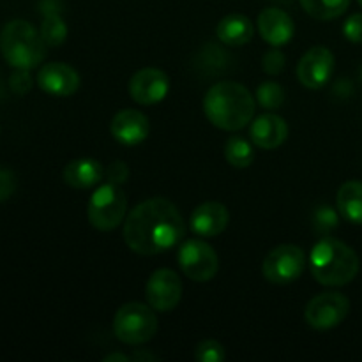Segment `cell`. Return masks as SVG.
I'll list each match as a JSON object with an SVG mask.
<instances>
[{"mask_svg":"<svg viewBox=\"0 0 362 362\" xmlns=\"http://www.w3.org/2000/svg\"><path fill=\"white\" fill-rule=\"evenodd\" d=\"M122 235L131 251L152 257L179 246L186 235V223L170 200L148 198L127 212Z\"/></svg>","mask_w":362,"mask_h":362,"instance_id":"obj_1","label":"cell"},{"mask_svg":"<svg viewBox=\"0 0 362 362\" xmlns=\"http://www.w3.org/2000/svg\"><path fill=\"white\" fill-rule=\"evenodd\" d=\"M257 101L244 85L237 81H218L204 98L205 117L223 131H239L253 120Z\"/></svg>","mask_w":362,"mask_h":362,"instance_id":"obj_2","label":"cell"},{"mask_svg":"<svg viewBox=\"0 0 362 362\" xmlns=\"http://www.w3.org/2000/svg\"><path fill=\"white\" fill-rule=\"evenodd\" d=\"M356 251L334 237H322L310 253L311 276L324 286H345L359 274Z\"/></svg>","mask_w":362,"mask_h":362,"instance_id":"obj_3","label":"cell"},{"mask_svg":"<svg viewBox=\"0 0 362 362\" xmlns=\"http://www.w3.org/2000/svg\"><path fill=\"white\" fill-rule=\"evenodd\" d=\"M0 52L14 69H34L46 55L41 32L27 20H13L0 32Z\"/></svg>","mask_w":362,"mask_h":362,"instance_id":"obj_4","label":"cell"},{"mask_svg":"<svg viewBox=\"0 0 362 362\" xmlns=\"http://www.w3.org/2000/svg\"><path fill=\"white\" fill-rule=\"evenodd\" d=\"M158 332L156 310L144 303H127L119 308L113 318V334L120 343L140 346L151 341Z\"/></svg>","mask_w":362,"mask_h":362,"instance_id":"obj_5","label":"cell"},{"mask_svg":"<svg viewBox=\"0 0 362 362\" xmlns=\"http://www.w3.org/2000/svg\"><path fill=\"white\" fill-rule=\"evenodd\" d=\"M90 225L99 232H112L127 216V197L120 186L106 182L92 193L87 205Z\"/></svg>","mask_w":362,"mask_h":362,"instance_id":"obj_6","label":"cell"},{"mask_svg":"<svg viewBox=\"0 0 362 362\" xmlns=\"http://www.w3.org/2000/svg\"><path fill=\"white\" fill-rule=\"evenodd\" d=\"M177 262L186 278L197 283L211 281L219 269L218 253L202 239H187L179 246Z\"/></svg>","mask_w":362,"mask_h":362,"instance_id":"obj_7","label":"cell"},{"mask_svg":"<svg viewBox=\"0 0 362 362\" xmlns=\"http://www.w3.org/2000/svg\"><path fill=\"white\" fill-rule=\"evenodd\" d=\"M306 269V253L296 244H281L265 257L262 274L269 283L288 285L297 281Z\"/></svg>","mask_w":362,"mask_h":362,"instance_id":"obj_8","label":"cell"},{"mask_svg":"<svg viewBox=\"0 0 362 362\" xmlns=\"http://www.w3.org/2000/svg\"><path fill=\"white\" fill-rule=\"evenodd\" d=\"M350 311L349 297L339 292H324L313 297L304 310V320L315 331H331L343 324Z\"/></svg>","mask_w":362,"mask_h":362,"instance_id":"obj_9","label":"cell"},{"mask_svg":"<svg viewBox=\"0 0 362 362\" xmlns=\"http://www.w3.org/2000/svg\"><path fill=\"white\" fill-rule=\"evenodd\" d=\"M147 304L156 311H172L179 306L182 299V281L172 269H158L148 278L145 286Z\"/></svg>","mask_w":362,"mask_h":362,"instance_id":"obj_10","label":"cell"},{"mask_svg":"<svg viewBox=\"0 0 362 362\" xmlns=\"http://www.w3.org/2000/svg\"><path fill=\"white\" fill-rule=\"evenodd\" d=\"M334 73V55L325 46H313L308 49L297 66V78L311 90L325 87Z\"/></svg>","mask_w":362,"mask_h":362,"instance_id":"obj_11","label":"cell"},{"mask_svg":"<svg viewBox=\"0 0 362 362\" xmlns=\"http://www.w3.org/2000/svg\"><path fill=\"white\" fill-rule=\"evenodd\" d=\"M170 90V78L158 67H144L129 80V95L141 106L158 105Z\"/></svg>","mask_w":362,"mask_h":362,"instance_id":"obj_12","label":"cell"},{"mask_svg":"<svg viewBox=\"0 0 362 362\" xmlns=\"http://www.w3.org/2000/svg\"><path fill=\"white\" fill-rule=\"evenodd\" d=\"M37 85L46 94L69 98L80 88V74L69 64L49 62L39 69Z\"/></svg>","mask_w":362,"mask_h":362,"instance_id":"obj_13","label":"cell"},{"mask_svg":"<svg viewBox=\"0 0 362 362\" xmlns=\"http://www.w3.org/2000/svg\"><path fill=\"white\" fill-rule=\"evenodd\" d=\"M110 133L120 145L134 147L147 140L148 133H151V122L140 110H120L112 119Z\"/></svg>","mask_w":362,"mask_h":362,"instance_id":"obj_14","label":"cell"},{"mask_svg":"<svg viewBox=\"0 0 362 362\" xmlns=\"http://www.w3.org/2000/svg\"><path fill=\"white\" fill-rule=\"evenodd\" d=\"M230 223V212L219 202H204L198 205L189 218L191 232L204 239L221 235Z\"/></svg>","mask_w":362,"mask_h":362,"instance_id":"obj_15","label":"cell"},{"mask_svg":"<svg viewBox=\"0 0 362 362\" xmlns=\"http://www.w3.org/2000/svg\"><path fill=\"white\" fill-rule=\"evenodd\" d=\"M288 138V126L283 117L276 113H264L257 117L250 127V140L255 147L264 151H274L281 147Z\"/></svg>","mask_w":362,"mask_h":362,"instance_id":"obj_16","label":"cell"},{"mask_svg":"<svg viewBox=\"0 0 362 362\" xmlns=\"http://www.w3.org/2000/svg\"><path fill=\"white\" fill-rule=\"evenodd\" d=\"M257 23L262 39L271 46H276V48L292 41L293 34H296L293 20L288 13H285L279 7H267V9L262 11Z\"/></svg>","mask_w":362,"mask_h":362,"instance_id":"obj_17","label":"cell"},{"mask_svg":"<svg viewBox=\"0 0 362 362\" xmlns=\"http://www.w3.org/2000/svg\"><path fill=\"white\" fill-rule=\"evenodd\" d=\"M64 182L74 189H88L105 177V168L99 161L90 158H80L69 161L62 172Z\"/></svg>","mask_w":362,"mask_h":362,"instance_id":"obj_18","label":"cell"},{"mask_svg":"<svg viewBox=\"0 0 362 362\" xmlns=\"http://www.w3.org/2000/svg\"><path fill=\"white\" fill-rule=\"evenodd\" d=\"M216 35L223 45L237 48V46L247 45L253 39L255 27L247 16L232 13L219 21L218 27H216Z\"/></svg>","mask_w":362,"mask_h":362,"instance_id":"obj_19","label":"cell"},{"mask_svg":"<svg viewBox=\"0 0 362 362\" xmlns=\"http://www.w3.org/2000/svg\"><path fill=\"white\" fill-rule=\"evenodd\" d=\"M336 207L339 216L352 225H362V182L349 180L336 194Z\"/></svg>","mask_w":362,"mask_h":362,"instance_id":"obj_20","label":"cell"},{"mask_svg":"<svg viewBox=\"0 0 362 362\" xmlns=\"http://www.w3.org/2000/svg\"><path fill=\"white\" fill-rule=\"evenodd\" d=\"M41 13L45 20L41 23V37L46 46H60L67 37V25L60 16V6L57 0H42Z\"/></svg>","mask_w":362,"mask_h":362,"instance_id":"obj_21","label":"cell"},{"mask_svg":"<svg viewBox=\"0 0 362 362\" xmlns=\"http://www.w3.org/2000/svg\"><path fill=\"white\" fill-rule=\"evenodd\" d=\"M303 9L315 20L331 21L345 14L350 0H299Z\"/></svg>","mask_w":362,"mask_h":362,"instance_id":"obj_22","label":"cell"},{"mask_svg":"<svg viewBox=\"0 0 362 362\" xmlns=\"http://www.w3.org/2000/svg\"><path fill=\"white\" fill-rule=\"evenodd\" d=\"M225 159L233 168H247L255 161L253 141L244 136H230L225 144Z\"/></svg>","mask_w":362,"mask_h":362,"instance_id":"obj_23","label":"cell"},{"mask_svg":"<svg viewBox=\"0 0 362 362\" xmlns=\"http://www.w3.org/2000/svg\"><path fill=\"white\" fill-rule=\"evenodd\" d=\"M257 101L265 110H278L285 103V88L276 81H264L257 88Z\"/></svg>","mask_w":362,"mask_h":362,"instance_id":"obj_24","label":"cell"},{"mask_svg":"<svg viewBox=\"0 0 362 362\" xmlns=\"http://www.w3.org/2000/svg\"><path fill=\"white\" fill-rule=\"evenodd\" d=\"M339 225V212H336L331 205H320L313 214V226L318 233L327 235Z\"/></svg>","mask_w":362,"mask_h":362,"instance_id":"obj_25","label":"cell"},{"mask_svg":"<svg viewBox=\"0 0 362 362\" xmlns=\"http://www.w3.org/2000/svg\"><path fill=\"white\" fill-rule=\"evenodd\" d=\"M194 359L198 362H221L226 359V350L216 339H204L194 349Z\"/></svg>","mask_w":362,"mask_h":362,"instance_id":"obj_26","label":"cell"},{"mask_svg":"<svg viewBox=\"0 0 362 362\" xmlns=\"http://www.w3.org/2000/svg\"><path fill=\"white\" fill-rule=\"evenodd\" d=\"M286 66V57L281 49H278L274 46L272 49H269L264 57H262V69L265 71L271 76H278L279 73H283Z\"/></svg>","mask_w":362,"mask_h":362,"instance_id":"obj_27","label":"cell"},{"mask_svg":"<svg viewBox=\"0 0 362 362\" xmlns=\"http://www.w3.org/2000/svg\"><path fill=\"white\" fill-rule=\"evenodd\" d=\"M9 87L14 94L25 95L32 88V76L28 69H16L9 78Z\"/></svg>","mask_w":362,"mask_h":362,"instance_id":"obj_28","label":"cell"},{"mask_svg":"<svg viewBox=\"0 0 362 362\" xmlns=\"http://www.w3.org/2000/svg\"><path fill=\"white\" fill-rule=\"evenodd\" d=\"M343 35H345L350 42L361 45L362 42V13L352 14V16L345 21V25H343Z\"/></svg>","mask_w":362,"mask_h":362,"instance_id":"obj_29","label":"cell"},{"mask_svg":"<svg viewBox=\"0 0 362 362\" xmlns=\"http://www.w3.org/2000/svg\"><path fill=\"white\" fill-rule=\"evenodd\" d=\"M105 179L108 180V182L117 184V186L126 182V180L129 179V166H127V163L113 161L112 165L105 170Z\"/></svg>","mask_w":362,"mask_h":362,"instance_id":"obj_30","label":"cell"},{"mask_svg":"<svg viewBox=\"0 0 362 362\" xmlns=\"http://www.w3.org/2000/svg\"><path fill=\"white\" fill-rule=\"evenodd\" d=\"M16 191V175L11 170L0 168V202H6Z\"/></svg>","mask_w":362,"mask_h":362,"instance_id":"obj_31","label":"cell"},{"mask_svg":"<svg viewBox=\"0 0 362 362\" xmlns=\"http://www.w3.org/2000/svg\"><path fill=\"white\" fill-rule=\"evenodd\" d=\"M105 362H127L131 361L129 356H126V354H110V356H106L105 359H103Z\"/></svg>","mask_w":362,"mask_h":362,"instance_id":"obj_32","label":"cell"},{"mask_svg":"<svg viewBox=\"0 0 362 362\" xmlns=\"http://www.w3.org/2000/svg\"><path fill=\"white\" fill-rule=\"evenodd\" d=\"M158 359V357L154 356V354H145V352H136L131 356V361H154Z\"/></svg>","mask_w":362,"mask_h":362,"instance_id":"obj_33","label":"cell"},{"mask_svg":"<svg viewBox=\"0 0 362 362\" xmlns=\"http://www.w3.org/2000/svg\"><path fill=\"white\" fill-rule=\"evenodd\" d=\"M357 2H359V6L362 7V0H357Z\"/></svg>","mask_w":362,"mask_h":362,"instance_id":"obj_34","label":"cell"}]
</instances>
